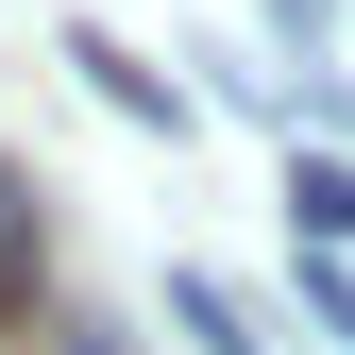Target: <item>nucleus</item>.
Instances as JSON below:
<instances>
[{"instance_id": "3", "label": "nucleus", "mask_w": 355, "mask_h": 355, "mask_svg": "<svg viewBox=\"0 0 355 355\" xmlns=\"http://www.w3.org/2000/svg\"><path fill=\"white\" fill-rule=\"evenodd\" d=\"M288 220L304 237H355V169H288Z\"/></svg>"}, {"instance_id": "1", "label": "nucleus", "mask_w": 355, "mask_h": 355, "mask_svg": "<svg viewBox=\"0 0 355 355\" xmlns=\"http://www.w3.org/2000/svg\"><path fill=\"white\" fill-rule=\"evenodd\" d=\"M68 51L102 68V102H119V119H169V136H187V85H169V68H136L119 34H68Z\"/></svg>"}, {"instance_id": "2", "label": "nucleus", "mask_w": 355, "mask_h": 355, "mask_svg": "<svg viewBox=\"0 0 355 355\" xmlns=\"http://www.w3.org/2000/svg\"><path fill=\"white\" fill-rule=\"evenodd\" d=\"M34 254H51V220H34V187H17V169H0V322H17V304H34Z\"/></svg>"}]
</instances>
